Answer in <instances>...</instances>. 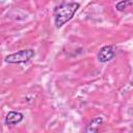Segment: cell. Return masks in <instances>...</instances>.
<instances>
[{
  "mask_svg": "<svg viewBox=\"0 0 133 133\" xmlns=\"http://www.w3.org/2000/svg\"><path fill=\"white\" fill-rule=\"evenodd\" d=\"M80 4L78 2H61L59 3L53 11L54 22L56 28H60L62 25L68 23L73 19L77 12Z\"/></svg>",
  "mask_w": 133,
  "mask_h": 133,
  "instance_id": "cell-1",
  "label": "cell"
},
{
  "mask_svg": "<svg viewBox=\"0 0 133 133\" xmlns=\"http://www.w3.org/2000/svg\"><path fill=\"white\" fill-rule=\"evenodd\" d=\"M34 55L35 52L33 49H24L7 55L4 60L7 63H25L31 60L34 57Z\"/></svg>",
  "mask_w": 133,
  "mask_h": 133,
  "instance_id": "cell-2",
  "label": "cell"
},
{
  "mask_svg": "<svg viewBox=\"0 0 133 133\" xmlns=\"http://www.w3.org/2000/svg\"><path fill=\"white\" fill-rule=\"evenodd\" d=\"M115 55V48L111 45L103 46L98 52V60L100 62H107L111 60Z\"/></svg>",
  "mask_w": 133,
  "mask_h": 133,
  "instance_id": "cell-3",
  "label": "cell"
},
{
  "mask_svg": "<svg viewBox=\"0 0 133 133\" xmlns=\"http://www.w3.org/2000/svg\"><path fill=\"white\" fill-rule=\"evenodd\" d=\"M24 115L19 111H9L5 116V124L7 126H14L22 122Z\"/></svg>",
  "mask_w": 133,
  "mask_h": 133,
  "instance_id": "cell-4",
  "label": "cell"
},
{
  "mask_svg": "<svg viewBox=\"0 0 133 133\" xmlns=\"http://www.w3.org/2000/svg\"><path fill=\"white\" fill-rule=\"evenodd\" d=\"M103 123V118L101 116H97L95 118H92L89 124L85 127V129L83 130L82 133H98L99 131V127L102 125Z\"/></svg>",
  "mask_w": 133,
  "mask_h": 133,
  "instance_id": "cell-5",
  "label": "cell"
},
{
  "mask_svg": "<svg viewBox=\"0 0 133 133\" xmlns=\"http://www.w3.org/2000/svg\"><path fill=\"white\" fill-rule=\"evenodd\" d=\"M133 4V1H121V2H117L115 7L117 10L119 11H124L125 8H127L129 5H132Z\"/></svg>",
  "mask_w": 133,
  "mask_h": 133,
  "instance_id": "cell-6",
  "label": "cell"
}]
</instances>
